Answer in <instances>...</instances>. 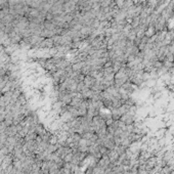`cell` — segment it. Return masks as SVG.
I'll return each mask as SVG.
<instances>
[{
    "label": "cell",
    "instance_id": "obj_1",
    "mask_svg": "<svg viewBox=\"0 0 174 174\" xmlns=\"http://www.w3.org/2000/svg\"><path fill=\"white\" fill-rule=\"evenodd\" d=\"M84 84H85L86 87H88V88H91L92 87L93 84L95 83V79L94 78H92L91 76H85V78H84Z\"/></svg>",
    "mask_w": 174,
    "mask_h": 174
},
{
    "label": "cell",
    "instance_id": "obj_2",
    "mask_svg": "<svg viewBox=\"0 0 174 174\" xmlns=\"http://www.w3.org/2000/svg\"><path fill=\"white\" fill-rule=\"evenodd\" d=\"M94 132L92 131H86L84 132L83 134H81V137L82 138H85V139H88V140H91V138L93 137V135H94Z\"/></svg>",
    "mask_w": 174,
    "mask_h": 174
}]
</instances>
